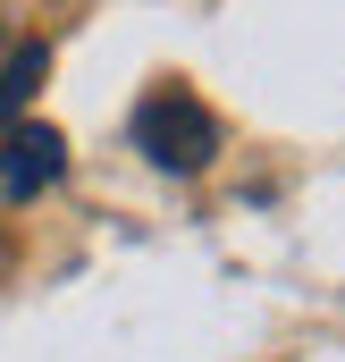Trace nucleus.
Masks as SVG:
<instances>
[{"mask_svg": "<svg viewBox=\"0 0 345 362\" xmlns=\"http://www.w3.org/2000/svg\"><path fill=\"white\" fill-rule=\"evenodd\" d=\"M135 152L152 160V169H169V177H194V169H211L219 160V118L194 101V93H152L144 110H135Z\"/></svg>", "mask_w": 345, "mask_h": 362, "instance_id": "1", "label": "nucleus"}, {"mask_svg": "<svg viewBox=\"0 0 345 362\" xmlns=\"http://www.w3.org/2000/svg\"><path fill=\"white\" fill-rule=\"evenodd\" d=\"M59 169H68V135L59 127H17L0 144V194L8 202H34L42 185H59Z\"/></svg>", "mask_w": 345, "mask_h": 362, "instance_id": "2", "label": "nucleus"}, {"mask_svg": "<svg viewBox=\"0 0 345 362\" xmlns=\"http://www.w3.org/2000/svg\"><path fill=\"white\" fill-rule=\"evenodd\" d=\"M42 76H51V51H42V42H17L8 68H0V144L25 127V101L42 93Z\"/></svg>", "mask_w": 345, "mask_h": 362, "instance_id": "3", "label": "nucleus"}]
</instances>
